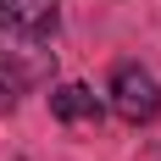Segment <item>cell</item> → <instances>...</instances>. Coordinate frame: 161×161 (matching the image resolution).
<instances>
[{
    "mask_svg": "<svg viewBox=\"0 0 161 161\" xmlns=\"http://www.w3.org/2000/svg\"><path fill=\"white\" fill-rule=\"evenodd\" d=\"M106 95H111V111L122 117V122H133V128L161 111V83H156V72L139 67V61H122V67H117Z\"/></svg>",
    "mask_w": 161,
    "mask_h": 161,
    "instance_id": "obj_1",
    "label": "cell"
},
{
    "mask_svg": "<svg viewBox=\"0 0 161 161\" xmlns=\"http://www.w3.org/2000/svg\"><path fill=\"white\" fill-rule=\"evenodd\" d=\"M50 28H56V0H0V33L45 39Z\"/></svg>",
    "mask_w": 161,
    "mask_h": 161,
    "instance_id": "obj_2",
    "label": "cell"
},
{
    "mask_svg": "<svg viewBox=\"0 0 161 161\" xmlns=\"http://www.w3.org/2000/svg\"><path fill=\"white\" fill-rule=\"evenodd\" d=\"M50 111L61 122H100V100L83 83H61V89H50Z\"/></svg>",
    "mask_w": 161,
    "mask_h": 161,
    "instance_id": "obj_3",
    "label": "cell"
}]
</instances>
